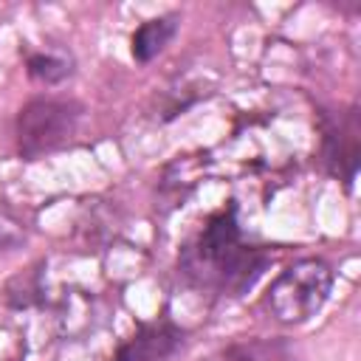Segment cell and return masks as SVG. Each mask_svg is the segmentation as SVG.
<instances>
[{"label":"cell","instance_id":"cell-1","mask_svg":"<svg viewBox=\"0 0 361 361\" xmlns=\"http://www.w3.org/2000/svg\"><path fill=\"white\" fill-rule=\"evenodd\" d=\"M237 214L240 206L228 197L180 245L175 271L186 288L214 299H240L271 268L274 251L248 240Z\"/></svg>","mask_w":361,"mask_h":361},{"label":"cell","instance_id":"cell-2","mask_svg":"<svg viewBox=\"0 0 361 361\" xmlns=\"http://www.w3.org/2000/svg\"><path fill=\"white\" fill-rule=\"evenodd\" d=\"M85 104L65 93H37L25 99L14 116V149L20 161H39L65 147L79 133Z\"/></svg>","mask_w":361,"mask_h":361},{"label":"cell","instance_id":"cell-3","mask_svg":"<svg viewBox=\"0 0 361 361\" xmlns=\"http://www.w3.org/2000/svg\"><path fill=\"white\" fill-rule=\"evenodd\" d=\"M336 288V268L319 254H305L288 262L265 290V310L285 327L307 324L327 302Z\"/></svg>","mask_w":361,"mask_h":361},{"label":"cell","instance_id":"cell-4","mask_svg":"<svg viewBox=\"0 0 361 361\" xmlns=\"http://www.w3.org/2000/svg\"><path fill=\"white\" fill-rule=\"evenodd\" d=\"M319 133V164L322 169L344 186L350 195L361 166V110L358 102L347 104H319L316 107Z\"/></svg>","mask_w":361,"mask_h":361},{"label":"cell","instance_id":"cell-5","mask_svg":"<svg viewBox=\"0 0 361 361\" xmlns=\"http://www.w3.org/2000/svg\"><path fill=\"white\" fill-rule=\"evenodd\" d=\"M189 344V330L178 324L169 310L149 322H138L135 333L124 338L110 361H172Z\"/></svg>","mask_w":361,"mask_h":361},{"label":"cell","instance_id":"cell-6","mask_svg":"<svg viewBox=\"0 0 361 361\" xmlns=\"http://www.w3.org/2000/svg\"><path fill=\"white\" fill-rule=\"evenodd\" d=\"M180 31V11H164L158 17H147L135 25L130 34V54L138 65H149L158 54L166 51V45Z\"/></svg>","mask_w":361,"mask_h":361},{"label":"cell","instance_id":"cell-7","mask_svg":"<svg viewBox=\"0 0 361 361\" xmlns=\"http://www.w3.org/2000/svg\"><path fill=\"white\" fill-rule=\"evenodd\" d=\"M214 361H302L288 336H248L223 344Z\"/></svg>","mask_w":361,"mask_h":361},{"label":"cell","instance_id":"cell-8","mask_svg":"<svg viewBox=\"0 0 361 361\" xmlns=\"http://www.w3.org/2000/svg\"><path fill=\"white\" fill-rule=\"evenodd\" d=\"M25 76L42 87H59L76 73V56L65 48H34L23 56Z\"/></svg>","mask_w":361,"mask_h":361},{"label":"cell","instance_id":"cell-9","mask_svg":"<svg viewBox=\"0 0 361 361\" xmlns=\"http://www.w3.org/2000/svg\"><path fill=\"white\" fill-rule=\"evenodd\" d=\"M45 271L48 259L39 257L28 268L11 274L3 285V302L8 310H34L45 305Z\"/></svg>","mask_w":361,"mask_h":361},{"label":"cell","instance_id":"cell-10","mask_svg":"<svg viewBox=\"0 0 361 361\" xmlns=\"http://www.w3.org/2000/svg\"><path fill=\"white\" fill-rule=\"evenodd\" d=\"M25 240H28L25 223L17 214H11L8 209H0V259L14 254L17 248H23Z\"/></svg>","mask_w":361,"mask_h":361}]
</instances>
